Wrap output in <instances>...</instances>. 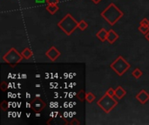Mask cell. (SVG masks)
I'll use <instances>...</instances> for the list:
<instances>
[{"instance_id":"cell-2","label":"cell","mask_w":149,"mask_h":125,"mask_svg":"<svg viewBox=\"0 0 149 125\" xmlns=\"http://www.w3.org/2000/svg\"><path fill=\"white\" fill-rule=\"evenodd\" d=\"M78 24H79V22L70 13H67L58 23V26L67 36H71L74 32V30L78 28Z\"/></svg>"},{"instance_id":"cell-4","label":"cell","mask_w":149,"mask_h":125,"mask_svg":"<svg viewBox=\"0 0 149 125\" xmlns=\"http://www.w3.org/2000/svg\"><path fill=\"white\" fill-rule=\"evenodd\" d=\"M118 101L115 100L113 97H111L107 93L97 103V105L106 113H110L116 107Z\"/></svg>"},{"instance_id":"cell-18","label":"cell","mask_w":149,"mask_h":125,"mask_svg":"<svg viewBox=\"0 0 149 125\" xmlns=\"http://www.w3.org/2000/svg\"><path fill=\"white\" fill-rule=\"evenodd\" d=\"M139 30H140L142 34L147 35L149 32V27H147V26H144V25L140 24V26H139Z\"/></svg>"},{"instance_id":"cell-3","label":"cell","mask_w":149,"mask_h":125,"mask_svg":"<svg viewBox=\"0 0 149 125\" xmlns=\"http://www.w3.org/2000/svg\"><path fill=\"white\" fill-rule=\"evenodd\" d=\"M131 67V64L126 61L122 56H119L111 64L110 68L120 77L123 76Z\"/></svg>"},{"instance_id":"cell-11","label":"cell","mask_w":149,"mask_h":125,"mask_svg":"<svg viewBox=\"0 0 149 125\" xmlns=\"http://www.w3.org/2000/svg\"><path fill=\"white\" fill-rule=\"evenodd\" d=\"M127 95L126 90H124L121 86H118L115 90V97L119 99H122Z\"/></svg>"},{"instance_id":"cell-24","label":"cell","mask_w":149,"mask_h":125,"mask_svg":"<svg viewBox=\"0 0 149 125\" xmlns=\"http://www.w3.org/2000/svg\"><path fill=\"white\" fill-rule=\"evenodd\" d=\"M80 124V123H79V122L78 120H76V119H75V120H73V121H72V122L71 123V124H72H72Z\"/></svg>"},{"instance_id":"cell-25","label":"cell","mask_w":149,"mask_h":125,"mask_svg":"<svg viewBox=\"0 0 149 125\" xmlns=\"http://www.w3.org/2000/svg\"><path fill=\"white\" fill-rule=\"evenodd\" d=\"M35 2L37 3H43L46 2V0H35Z\"/></svg>"},{"instance_id":"cell-23","label":"cell","mask_w":149,"mask_h":125,"mask_svg":"<svg viewBox=\"0 0 149 125\" xmlns=\"http://www.w3.org/2000/svg\"><path fill=\"white\" fill-rule=\"evenodd\" d=\"M59 0H46L47 4H58Z\"/></svg>"},{"instance_id":"cell-19","label":"cell","mask_w":149,"mask_h":125,"mask_svg":"<svg viewBox=\"0 0 149 125\" xmlns=\"http://www.w3.org/2000/svg\"><path fill=\"white\" fill-rule=\"evenodd\" d=\"M7 88H8V84L6 82H2L1 85H0V89L2 91H6L7 90Z\"/></svg>"},{"instance_id":"cell-1","label":"cell","mask_w":149,"mask_h":125,"mask_svg":"<svg viewBox=\"0 0 149 125\" xmlns=\"http://www.w3.org/2000/svg\"><path fill=\"white\" fill-rule=\"evenodd\" d=\"M123 16H124V13L113 3H111L101 12V17L112 26L114 25Z\"/></svg>"},{"instance_id":"cell-6","label":"cell","mask_w":149,"mask_h":125,"mask_svg":"<svg viewBox=\"0 0 149 125\" xmlns=\"http://www.w3.org/2000/svg\"><path fill=\"white\" fill-rule=\"evenodd\" d=\"M30 105H31V108L35 112H37V113L42 111V110L45 108V106H46L45 103L41 98L37 97L31 102Z\"/></svg>"},{"instance_id":"cell-5","label":"cell","mask_w":149,"mask_h":125,"mask_svg":"<svg viewBox=\"0 0 149 125\" xmlns=\"http://www.w3.org/2000/svg\"><path fill=\"white\" fill-rule=\"evenodd\" d=\"M23 56L21 53H19L15 48H11L10 50H9V51H7V53H5L3 55V57H2L3 61L11 66H15L17 64H19L22 60H23Z\"/></svg>"},{"instance_id":"cell-27","label":"cell","mask_w":149,"mask_h":125,"mask_svg":"<svg viewBox=\"0 0 149 125\" xmlns=\"http://www.w3.org/2000/svg\"><path fill=\"white\" fill-rule=\"evenodd\" d=\"M145 37H146V39H147V40L149 42V32L147 34V35H145Z\"/></svg>"},{"instance_id":"cell-26","label":"cell","mask_w":149,"mask_h":125,"mask_svg":"<svg viewBox=\"0 0 149 125\" xmlns=\"http://www.w3.org/2000/svg\"><path fill=\"white\" fill-rule=\"evenodd\" d=\"M91 1H93V2L94 3H96V4H97V3H100V2L101 0H91Z\"/></svg>"},{"instance_id":"cell-20","label":"cell","mask_w":149,"mask_h":125,"mask_svg":"<svg viewBox=\"0 0 149 125\" xmlns=\"http://www.w3.org/2000/svg\"><path fill=\"white\" fill-rule=\"evenodd\" d=\"M107 94H108L111 97H115V90H113V88H110L107 90V91L106 92Z\"/></svg>"},{"instance_id":"cell-22","label":"cell","mask_w":149,"mask_h":125,"mask_svg":"<svg viewBox=\"0 0 149 125\" xmlns=\"http://www.w3.org/2000/svg\"><path fill=\"white\" fill-rule=\"evenodd\" d=\"M141 25H144V26H147V27H149V20L148 18H143L141 21Z\"/></svg>"},{"instance_id":"cell-12","label":"cell","mask_w":149,"mask_h":125,"mask_svg":"<svg viewBox=\"0 0 149 125\" xmlns=\"http://www.w3.org/2000/svg\"><path fill=\"white\" fill-rule=\"evenodd\" d=\"M58 10H59V7L58 4H47V6H46V10L51 15H54Z\"/></svg>"},{"instance_id":"cell-21","label":"cell","mask_w":149,"mask_h":125,"mask_svg":"<svg viewBox=\"0 0 149 125\" xmlns=\"http://www.w3.org/2000/svg\"><path fill=\"white\" fill-rule=\"evenodd\" d=\"M1 109L3 110H7V109H8V104H7V102L5 101V100H3V102H2V104H1Z\"/></svg>"},{"instance_id":"cell-15","label":"cell","mask_w":149,"mask_h":125,"mask_svg":"<svg viewBox=\"0 0 149 125\" xmlns=\"http://www.w3.org/2000/svg\"><path fill=\"white\" fill-rule=\"evenodd\" d=\"M88 27V23L85 21V20H81L79 22V24H78V29H79L80 30H85L86 29H87Z\"/></svg>"},{"instance_id":"cell-7","label":"cell","mask_w":149,"mask_h":125,"mask_svg":"<svg viewBox=\"0 0 149 125\" xmlns=\"http://www.w3.org/2000/svg\"><path fill=\"white\" fill-rule=\"evenodd\" d=\"M45 56L52 62L56 61L58 57L60 56V51L55 47V46H52L46 52H45Z\"/></svg>"},{"instance_id":"cell-10","label":"cell","mask_w":149,"mask_h":125,"mask_svg":"<svg viewBox=\"0 0 149 125\" xmlns=\"http://www.w3.org/2000/svg\"><path fill=\"white\" fill-rule=\"evenodd\" d=\"M107 32H108V30H107L106 29L102 28V29H100V30L97 32L96 37H97V38H98V39H100L101 42H103V43H104L105 41H107Z\"/></svg>"},{"instance_id":"cell-8","label":"cell","mask_w":149,"mask_h":125,"mask_svg":"<svg viewBox=\"0 0 149 125\" xmlns=\"http://www.w3.org/2000/svg\"><path fill=\"white\" fill-rule=\"evenodd\" d=\"M136 99L141 104H146L149 100V94L145 90H141L137 95H136Z\"/></svg>"},{"instance_id":"cell-14","label":"cell","mask_w":149,"mask_h":125,"mask_svg":"<svg viewBox=\"0 0 149 125\" xmlns=\"http://www.w3.org/2000/svg\"><path fill=\"white\" fill-rule=\"evenodd\" d=\"M142 75H143V73H142L141 70L139 69V68H135V69L133 70V72H132V76H133L134 78H136V79H139L140 77H141Z\"/></svg>"},{"instance_id":"cell-13","label":"cell","mask_w":149,"mask_h":125,"mask_svg":"<svg viewBox=\"0 0 149 125\" xmlns=\"http://www.w3.org/2000/svg\"><path fill=\"white\" fill-rule=\"evenodd\" d=\"M21 54H22V56H23V57L24 58V59H30L31 57H32V51H31V50L30 49V48H25L22 52H21Z\"/></svg>"},{"instance_id":"cell-9","label":"cell","mask_w":149,"mask_h":125,"mask_svg":"<svg viewBox=\"0 0 149 125\" xmlns=\"http://www.w3.org/2000/svg\"><path fill=\"white\" fill-rule=\"evenodd\" d=\"M119 38V35L113 30H109L108 32H107V41H108L109 44H113L117 39Z\"/></svg>"},{"instance_id":"cell-17","label":"cell","mask_w":149,"mask_h":125,"mask_svg":"<svg viewBox=\"0 0 149 125\" xmlns=\"http://www.w3.org/2000/svg\"><path fill=\"white\" fill-rule=\"evenodd\" d=\"M86 91L84 90H80L77 94V97L79 98V101L84 102V100H86Z\"/></svg>"},{"instance_id":"cell-16","label":"cell","mask_w":149,"mask_h":125,"mask_svg":"<svg viewBox=\"0 0 149 125\" xmlns=\"http://www.w3.org/2000/svg\"><path fill=\"white\" fill-rule=\"evenodd\" d=\"M95 98H96V97L92 92H87L86 95V101L88 102V103H90V104L93 103L95 100Z\"/></svg>"}]
</instances>
